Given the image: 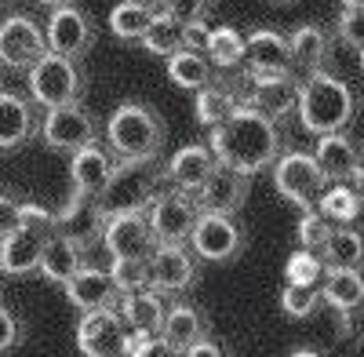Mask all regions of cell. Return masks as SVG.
<instances>
[{"label":"cell","instance_id":"1","mask_svg":"<svg viewBox=\"0 0 364 357\" xmlns=\"http://www.w3.org/2000/svg\"><path fill=\"white\" fill-rule=\"evenodd\" d=\"M211 154L219 157V164L240 168L248 175H259L266 168H273L284 154V132L281 124L266 117L255 106H237L226 121H219L208 135Z\"/></svg>","mask_w":364,"mask_h":357},{"label":"cell","instance_id":"2","mask_svg":"<svg viewBox=\"0 0 364 357\" xmlns=\"http://www.w3.org/2000/svg\"><path fill=\"white\" fill-rule=\"evenodd\" d=\"M295 113H299V124L317 139L331 132H346L357 117V95L343 77L317 70V73H306V80L299 84Z\"/></svg>","mask_w":364,"mask_h":357},{"label":"cell","instance_id":"3","mask_svg":"<svg viewBox=\"0 0 364 357\" xmlns=\"http://www.w3.org/2000/svg\"><path fill=\"white\" fill-rule=\"evenodd\" d=\"M161 178H168L161 161H117L109 183L95 197V212H99L102 226L117 215L149 212V204H154V197L161 190Z\"/></svg>","mask_w":364,"mask_h":357},{"label":"cell","instance_id":"4","mask_svg":"<svg viewBox=\"0 0 364 357\" xmlns=\"http://www.w3.org/2000/svg\"><path fill=\"white\" fill-rule=\"evenodd\" d=\"M164 121L146 102H120L106 121V146L117 161H157L164 150Z\"/></svg>","mask_w":364,"mask_h":357},{"label":"cell","instance_id":"5","mask_svg":"<svg viewBox=\"0 0 364 357\" xmlns=\"http://www.w3.org/2000/svg\"><path fill=\"white\" fill-rule=\"evenodd\" d=\"M26 87H29V99L44 110L70 106V102H80L84 95V73L77 66V58L48 51L26 70Z\"/></svg>","mask_w":364,"mask_h":357},{"label":"cell","instance_id":"6","mask_svg":"<svg viewBox=\"0 0 364 357\" xmlns=\"http://www.w3.org/2000/svg\"><path fill=\"white\" fill-rule=\"evenodd\" d=\"M328 175L321 171L314 154L302 150H288L281 154V161L273 164V190H277L284 201L299 204V208H317L321 193L328 190Z\"/></svg>","mask_w":364,"mask_h":357},{"label":"cell","instance_id":"7","mask_svg":"<svg viewBox=\"0 0 364 357\" xmlns=\"http://www.w3.org/2000/svg\"><path fill=\"white\" fill-rule=\"evenodd\" d=\"M200 215H204V208H200L197 193H186V190L157 193L146 212L149 226L157 233V245H190Z\"/></svg>","mask_w":364,"mask_h":357},{"label":"cell","instance_id":"8","mask_svg":"<svg viewBox=\"0 0 364 357\" xmlns=\"http://www.w3.org/2000/svg\"><path fill=\"white\" fill-rule=\"evenodd\" d=\"M41 139L51 154H77L84 146L99 142V124L80 102L70 106H55L44 113V124H41Z\"/></svg>","mask_w":364,"mask_h":357},{"label":"cell","instance_id":"9","mask_svg":"<svg viewBox=\"0 0 364 357\" xmlns=\"http://www.w3.org/2000/svg\"><path fill=\"white\" fill-rule=\"evenodd\" d=\"M128 321L120 310H87L77 324V350L84 357H128Z\"/></svg>","mask_w":364,"mask_h":357},{"label":"cell","instance_id":"10","mask_svg":"<svg viewBox=\"0 0 364 357\" xmlns=\"http://www.w3.org/2000/svg\"><path fill=\"white\" fill-rule=\"evenodd\" d=\"M245 245H248V233L240 230V223L233 215H215V212H204L190 237V248L204 262H233L240 259Z\"/></svg>","mask_w":364,"mask_h":357},{"label":"cell","instance_id":"11","mask_svg":"<svg viewBox=\"0 0 364 357\" xmlns=\"http://www.w3.org/2000/svg\"><path fill=\"white\" fill-rule=\"evenodd\" d=\"M44 55H48V33L41 22H33L29 15H8L0 22V66L29 70Z\"/></svg>","mask_w":364,"mask_h":357},{"label":"cell","instance_id":"12","mask_svg":"<svg viewBox=\"0 0 364 357\" xmlns=\"http://www.w3.org/2000/svg\"><path fill=\"white\" fill-rule=\"evenodd\" d=\"M200 277V255L186 245H157V252L149 255V288H157L161 295H178L193 288Z\"/></svg>","mask_w":364,"mask_h":357},{"label":"cell","instance_id":"13","mask_svg":"<svg viewBox=\"0 0 364 357\" xmlns=\"http://www.w3.org/2000/svg\"><path fill=\"white\" fill-rule=\"evenodd\" d=\"M48 51L66 55V58H84L91 48H95V22H91L87 11H80L77 4L55 8L48 15Z\"/></svg>","mask_w":364,"mask_h":357},{"label":"cell","instance_id":"14","mask_svg":"<svg viewBox=\"0 0 364 357\" xmlns=\"http://www.w3.org/2000/svg\"><path fill=\"white\" fill-rule=\"evenodd\" d=\"M51 233H55L51 226H33V223H22L15 233H8L0 241V274H8V277L37 274Z\"/></svg>","mask_w":364,"mask_h":357},{"label":"cell","instance_id":"15","mask_svg":"<svg viewBox=\"0 0 364 357\" xmlns=\"http://www.w3.org/2000/svg\"><path fill=\"white\" fill-rule=\"evenodd\" d=\"M102 248L109 252V259H149L157 252V233L149 226L146 212L117 215L102 226Z\"/></svg>","mask_w":364,"mask_h":357},{"label":"cell","instance_id":"16","mask_svg":"<svg viewBox=\"0 0 364 357\" xmlns=\"http://www.w3.org/2000/svg\"><path fill=\"white\" fill-rule=\"evenodd\" d=\"M245 84H248L245 102L262 110L273 121L299 110V80L291 73H248Z\"/></svg>","mask_w":364,"mask_h":357},{"label":"cell","instance_id":"17","mask_svg":"<svg viewBox=\"0 0 364 357\" xmlns=\"http://www.w3.org/2000/svg\"><path fill=\"white\" fill-rule=\"evenodd\" d=\"M248 190H252V175L240 171V168H230V164H219L215 175L204 183V190L197 193L204 212H215V215H237L248 201Z\"/></svg>","mask_w":364,"mask_h":357},{"label":"cell","instance_id":"18","mask_svg":"<svg viewBox=\"0 0 364 357\" xmlns=\"http://www.w3.org/2000/svg\"><path fill=\"white\" fill-rule=\"evenodd\" d=\"M215 168H219V157L211 154V146H208V142H190V146H182V150H175V154L168 157L164 175L171 178L175 190L200 193L204 183L215 175Z\"/></svg>","mask_w":364,"mask_h":357},{"label":"cell","instance_id":"19","mask_svg":"<svg viewBox=\"0 0 364 357\" xmlns=\"http://www.w3.org/2000/svg\"><path fill=\"white\" fill-rule=\"evenodd\" d=\"M117 161H113V150H102L99 142L84 146L70 157V183H73V197H84V201H95L102 193V186L109 183Z\"/></svg>","mask_w":364,"mask_h":357},{"label":"cell","instance_id":"20","mask_svg":"<svg viewBox=\"0 0 364 357\" xmlns=\"http://www.w3.org/2000/svg\"><path fill=\"white\" fill-rule=\"evenodd\" d=\"M37 135H41V121H37L33 99H22L15 92H0V150L4 154L22 150Z\"/></svg>","mask_w":364,"mask_h":357},{"label":"cell","instance_id":"21","mask_svg":"<svg viewBox=\"0 0 364 357\" xmlns=\"http://www.w3.org/2000/svg\"><path fill=\"white\" fill-rule=\"evenodd\" d=\"M245 66H248V73H291L295 70L291 37L277 33V29H255V33H248Z\"/></svg>","mask_w":364,"mask_h":357},{"label":"cell","instance_id":"22","mask_svg":"<svg viewBox=\"0 0 364 357\" xmlns=\"http://www.w3.org/2000/svg\"><path fill=\"white\" fill-rule=\"evenodd\" d=\"M87 266V245L77 241L73 233H63V230H55L51 233V241L44 248V259H41V274L58 284V288H66L80 270Z\"/></svg>","mask_w":364,"mask_h":357},{"label":"cell","instance_id":"23","mask_svg":"<svg viewBox=\"0 0 364 357\" xmlns=\"http://www.w3.org/2000/svg\"><path fill=\"white\" fill-rule=\"evenodd\" d=\"M321 295L339 314L343 332H350L353 317L364 310V274L360 270H328L321 281Z\"/></svg>","mask_w":364,"mask_h":357},{"label":"cell","instance_id":"24","mask_svg":"<svg viewBox=\"0 0 364 357\" xmlns=\"http://www.w3.org/2000/svg\"><path fill=\"white\" fill-rule=\"evenodd\" d=\"M120 292L117 288V281H113V274L109 270H99V266H84V270L66 284V299L80 310V314H87V310H102V307H113L117 299H120Z\"/></svg>","mask_w":364,"mask_h":357},{"label":"cell","instance_id":"25","mask_svg":"<svg viewBox=\"0 0 364 357\" xmlns=\"http://www.w3.org/2000/svg\"><path fill=\"white\" fill-rule=\"evenodd\" d=\"M314 157H317L321 171L328 175V183H346V178H353L357 168H360V146L346 132H331V135L317 139Z\"/></svg>","mask_w":364,"mask_h":357},{"label":"cell","instance_id":"26","mask_svg":"<svg viewBox=\"0 0 364 357\" xmlns=\"http://www.w3.org/2000/svg\"><path fill=\"white\" fill-rule=\"evenodd\" d=\"M164 63H168V80L178 84V87H186V92H200V87L215 84V70L219 66L211 63L200 44H190V48L175 51L171 58H164Z\"/></svg>","mask_w":364,"mask_h":357},{"label":"cell","instance_id":"27","mask_svg":"<svg viewBox=\"0 0 364 357\" xmlns=\"http://www.w3.org/2000/svg\"><path fill=\"white\" fill-rule=\"evenodd\" d=\"M161 336H164L171 346H178V350H190V346H197L200 339H208L211 329H208V317H204L200 307H193V303H175V307H168V317H164V324H161Z\"/></svg>","mask_w":364,"mask_h":357},{"label":"cell","instance_id":"28","mask_svg":"<svg viewBox=\"0 0 364 357\" xmlns=\"http://www.w3.org/2000/svg\"><path fill=\"white\" fill-rule=\"evenodd\" d=\"M149 55L157 58H171L175 51L190 48L193 44V26H186L182 18H175L171 11H157L154 15V26L146 29V37L139 41Z\"/></svg>","mask_w":364,"mask_h":357},{"label":"cell","instance_id":"29","mask_svg":"<svg viewBox=\"0 0 364 357\" xmlns=\"http://www.w3.org/2000/svg\"><path fill=\"white\" fill-rule=\"evenodd\" d=\"M120 317L128 321V329H146V332H161V324L168 317L164 295L157 288H139L120 295Z\"/></svg>","mask_w":364,"mask_h":357},{"label":"cell","instance_id":"30","mask_svg":"<svg viewBox=\"0 0 364 357\" xmlns=\"http://www.w3.org/2000/svg\"><path fill=\"white\" fill-rule=\"evenodd\" d=\"M328 55H331V37H328V29H321V26H314V22H302L295 33H291V58H295V70L317 73V70H324Z\"/></svg>","mask_w":364,"mask_h":357},{"label":"cell","instance_id":"31","mask_svg":"<svg viewBox=\"0 0 364 357\" xmlns=\"http://www.w3.org/2000/svg\"><path fill=\"white\" fill-rule=\"evenodd\" d=\"M237 106H245V95H240L233 84L215 80V84H208V87H200V92H197L193 117H197V124L215 128L219 121H226V117H230Z\"/></svg>","mask_w":364,"mask_h":357},{"label":"cell","instance_id":"32","mask_svg":"<svg viewBox=\"0 0 364 357\" xmlns=\"http://www.w3.org/2000/svg\"><path fill=\"white\" fill-rule=\"evenodd\" d=\"M324 266L328 270H360L364 266V233L357 226H336V233L324 245Z\"/></svg>","mask_w":364,"mask_h":357},{"label":"cell","instance_id":"33","mask_svg":"<svg viewBox=\"0 0 364 357\" xmlns=\"http://www.w3.org/2000/svg\"><path fill=\"white\" fill-rule=\"evenodd\" d=\"M317 208H321V212L336 223V226H353V223L364 215V197H360L353 186H346V183H331V186L321 193Z\"/></svg>","mask_w":364,"mask_h":357},{"label":"cell","instance_id":"34","mask_svg":"<svg viewBox=\"0 0 364 357\" xmlns=\"http://www.w3.org/2000/svg\"><path fill=\"white\" fill-rule=\"evenodd\" d=\"M154 8H146L139 4V0H120V4L109 11V33L117 41H142L146 37V29L154 26Z\"/></svg>","mask_w":364,"mask_h":357},{"label":"cell","instance_id":"35","mask_svg":"<svg viewBox=\"0 0 364 357\" xmlns=\"http://www.w3.org/2000/svg\"><path fill=\"white\" fill-rule=\"evenodd\" d=\"M245 44H248V37L233 26H215V29H208V37H204V51L219 70L245 63Z\"/></svg>","mask_w":364,"mask_h":357},{"label":"cell","instance_id":"36","mask_svg":"<svg viewBox=\"0 0 364 357\" xmlns=\"http://www.w3.org/2000/svg\"><path fill=\"white\" fill-rule=\"evenodd\" d=\"M324 274H328V266H324V255L321 252L299 248V252L288 255V266H284L288 284H321Z\"/></svg>","mask_w":364,"mask_h":357},{"label":"cell","instance_id":"37","mask_svg":"<svg viewBox=\"0 0 364 357\" xmlns=\"http://www.w3.org/2000/svg\"><path fill=\"white\" fill-rule=\"evenodd\" d=\"M331 233H336V223H331L321 208H306V212H302V219H299V248L324 252Z\"/></svg>","mask_w":364,"mask_h":357},{"label":"cell","instance_id":"38","mask_svg":"<svg viewBox=\"0 0 364 357\" xmlns=\"http://www.w3.org/2000/svg\"><path fill=\"white\" fill-rule=\"evenodd\" d=\"M324 303V295L317 284H288L281 292V310L295 321H306L310 314H317V307Z\"/></svg>","mask_w":364,"mask_h":357},{"label":"cell","instance_id":"39","mask_svg":"<svg viewBox=\"0 0 364 357\" xmlns=\"http://www.w3.org/2000/svg\"><path fill=\"white\" fill-rule=\"evenodd\" d=\"M109 274L120 292H139L149 288V259H113Z\"/></svg>","mask_w":364,"mask_h":357},{"label":"cell","instance_id":"40","mask_svg":"<svg viewBox=\"0 0 364 357\" xmlns=\"http://www.w3.org/2000/svg\"><path fill=\"white\" fill-rule=\"evenodd\" d=\"M336 33L343 44L364 51V8H343V15L336 22Z\"/></svg>","mask_w":364,"mask_h":357},{"label":"cell","instance_id":"41","mask_svg":"<svg viewBox=\"0 0 364 357\" xmlns=\"http://www.w3.org/2000/svg\"><path fill=\"white\" fill-rule=\"evenodd\" d=\"M175 18H182L186 26H204L208 22V11H211V0H168V8Z\"/></svg>","mask_w":364,"mask_h":357},{"label":"cell","instance_id":"42","mask_svg":"<svg viewBox=\"0 0 364 357\" xmlns=\"http://www.w3.org/2000/svg\"><path fill=\"white\" fill-rule=\"evenodd\" d=\"M22 321H18V314L15 310H8L4 303H0V353H8V350H15L18 343H22Z\"/></svg>","mask_w":364,"mask_h":357},{"label":"cell","instance_id":"43","mask_svg":"<svg viewBox=\"0 0 364 357\" xmlns=\"http://www.w3.org/2000/svg\"><path fill=\"white\" fill-rule=\"evenodd\" d=\"M22 226V201L0 193V241H4L8 233H15Z\"/></svg>","mask_w":364,"mask_h":357},{"label":"cell","instance_id":"44","mask_svg":"<svg viewBox=\"0 0 364 357\" xmlns=\"http://www.w3.org/2000/svg\"><path fill=\"white\" fill-rule=\"evenodd\" d=\"M186 357H233V353H230L219 339H211V336H208V339H200L197 346H190Z\"/></svg>","mask_w":364,"mask_h":357},{"label":"cell","instance_id":"45","mask_svg":"<svg viewBox=\"0 0 364 357\" xmlns=\"http://www.w3.org/2000/svg\"><path fill=\"white\" fill-rule=\"evenodd\" d=\"M142 357H186V350H178V346H171L164 336H157L154 343L146 346V353Z\"/></svg>","mask_w":364,"mask_h":357},{"label":"cell","instance_id":"46","mask_svg":"<svg viewBox=\"0 0 364 357\" xmlns=\"http://www.w3.org/2000/svg\"><path fill=\"white\" fill-rule=\"evenodd\" d=\"M353 190L364 197V161H360V168H357V175H353Z\"/></svg>","mask_w":364,"mask_h":357},{"label":"cell","instance_id":"47","mask_svg":"<svg viewBox=\"0 0 364 357\" xmlns=\"http://www.w3.org/2000/svg\"><path fill=\"white\" fill-rule=\"evenodd\" d=\"M37 4H41V8H51V11H55V8H66V4H73V0H37Z\"/></svg>","mask_w":364,"mask_h":357},{"label":"cell","instance_id":"48","mask_svg":"<svg viewBox=\"0 0 364 357\" xmlns=\"http://www.w3.org/2000/svg\"><path fill=\"white\" fill-rule=\"evenodd\" d=\"M291 357H328V353H321V350H314V346H306V350H295Z\"/></svg>","mask_w":364,"mask_h":357},{"label":"cell","instance_id":"49","mask_svg":"<svg viewBox=\"0 0 364 357\" xmlns=\"http://www.w3.org/2000/svg\"><path fill=\"white\" fill-rule=\"evenodd\" d=\"M139 4H146V8H154V11H164V8H168V0H139Z\"/></svg>","mask_w":364,"mask_h":357},{"label":"cell","instance_id":"50","mask_svg":"<svg viewBox=\"0 0 364 357\" xmlns=\"http://www.w3.org/2000/svg\"><path fill=\"white\" fill-rule=\"evenodd\" d=\"M343 8H364V0H339Z\"/></svg>","mask_w":364,"mask_h":357},{"label":"cell","instance_id":"51","mask_svg":"<svg viewBox=\"0 0 364 357\" xmlns=\"http://www.w3.org/2000/svg\"><path fill=\"white\" fill-rule=\"evenodd\" d=\"M273 4H295V0H273Z\"/></svg>","mask_w":364,"mask_h":357},{"label":"cell","instance_id":"52","mask_svg":"<svg viewBox=\"0 0 364 357\" xmlns=\"http://www.w3.org/2000/svg\"><path fill=\"white\" fill-rule=\"evenodd\" d=\"M357 55H360V73H364V51H357Z\"/></svg>","mask_w":364,"mask_h":357},{"label":"cell","instance_id":"53","mask_svg":"<svg viewBox=\"0 0 364 357\" xmlns=\"http://www.w3.org/2000/svg\"><path fill=\"white\" fill-rule=\"evenodd\" d=\"M0 4H4V0H0Z\"/></svg>","mask_w":364,"mask_h":357},{"label":"cell","instance_id":"54","mask_svg":"<svg viewBox=\"0 0 364 357\" xmlns=\"http://www.w3.org/2000/svg\"><path fill=\"white\" fill-rule=\"evenodd\" d=\"M0 92H4V87H0Z\"/></svg>","mask_w":364,"mask_h":357}]
</instances>
